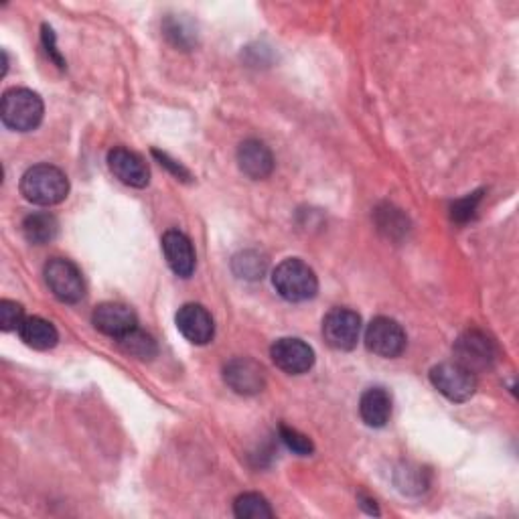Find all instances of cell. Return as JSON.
Here are the masks:
<instances>
[{"instance_id":"cell-1","label":"cell","mask_w":519,"mask_h":519,"mask_svg":"<svg viewBox=\"0 0 519 519\" xmlns=\"http://www.w3.org/2000/svg\"><path fill=\"white\" fill-rule=\"evenodd\" d=\"M21 193L35 205L51 207L65 201L69 195V179L53 165H35L25 171L21 179Z\"/></svg>"},{"instance_id":"cell-2","label":"cell","mask_w":519,"mask_h":519,"mask_svg":"<svg viewBox=\"0 0 519 519\" xmlns=\"http://www.w3.org/2000/svg\"><path fill=\"white\" fill-rule=\"evenodd\" d=\"M272 284L282 299L290 303L311 301L319 290L315 270L299 258H288L280 262L272 274Z\"/></svg>"},{"instance_id":"cell-3","label":"cell","mask_w":519,"mask_h":519,"mask_svg":"<svg viewBox=\"0 0 519 519\" xmlns=\"http://www.w3.org/2000/svg\"><path fill=\"white\" fill-rule=\"evenodd\" d=\"M45 114V106L39 94L15 88L5 92L3 104H0V118L3 124L15 132H31L35 130Z\"/></svg>"},{"instance_id":"cell-4","label":"cell","mask_w":519,"mask_h":519,"mask_svg":"<svg viewBox=\"0 0 519 519\" xmlns=\"http://www.w3.org/2000/svg\"><path fill=\"white\" fill-rule=\"evenodd\" d=\"M43 276L57 301L67 303V305H76L84 299V294H86L84 276H82L80 268L71 260L51 258L45 264Z\"/></svg>"},{"instance_id":"cell-5","label":"cell","mask_w":519,"mask_h":519,"mask_svg":"<svg viewBox=\"0 0 519 519\" xmlns=\"http://www.w3.org/2000/svg\"><path fill=\"white\" fill-rule=\"evenodd\" d=\"M432 386L451 402H467L477 390V378L457 361H444L430 369Z\"/></svg>"},{"instance_id":"cell-6","label":"cell","mask_w":519,"mask_h":519,"mask_svg":"<svg viewBox=\"0 0 519 519\" xmlns=\"http://www.w3.org/2000/svg\"><path fill=\"white\" fill-rule=\"evenodd\" d=\"M365 347L386 359L400 357L406 349V333L398 321L376 317L365 329Z\"/></svg>"},{"instance_id":"cell-7","label":"cell","mask_w":519,"mask_h":519,"mask_svg":"<svg viewBox=\"0 0 519 519\" xmlns=\"http://www.w3.org/2000/svg\"><path fill=\"white\" fill-rule=\"evenodd\" d=\"M270 357L278 369L290 376H303L315 365V351L309 343L296 337L278 339L270 347Z\"/></svg>"},{"instance_id":"cell-8","label":"cell","mask_w":519,"mask_h":519,"mask_svg":"<svg viewBox=\"0 0 519 519\" xmlns=\"http://www.w3.org/2000/svg\"><path fill=\"white\" fill-rule=\"evenodd\" d=\"M359 335H361V317L351 309H333L323 319V337L327 345L337 351L355 349Z\"/></svg>"},{"instance_id":"cell-9","label":"cell","mask_w":519,"mask_h":519,"mask_svg":"<svg viewBox=\"0 0 519 519\" xmlns=\"http://www.w3.org/2000/svg\"><path fill=\"white\" fill-rule=\"evenodd\" d=\"M224 380L240 396H256L266 388L264 367L252 357H234L228 361Z\"/></svg>"},{"instance_id":"cell-10","label":"cell","mask_w":519,"mask_h":519,"mask_svg":"<svg viewBox=\"0 0 519 519\" xmlns=\"http://www.w3.org/2000/svg\"><path fill=\"white\" fill-rule=\"evenodd\" d=\"M457 363L467 367L469 372L477 374L481 369H489L497 357L493 341L481 331H467L455 343Z\"/></svg>"},{"instance_id":"cell-11","label":"cell","mask_w":519,"mask_h":519,"mask_svg":"<svg viewBox=\"0 0 519 519\" xmlns=\"http://www.w3.org/2000/svg\"><path fill=\"white\" fill-rule=\"evenodd\" d=\"M108 167L118 181L134 189H142L151 181V171L144 159L124 146H116L108 153Z\"/></svg>"},{"instance_id":"cell-12","label":"cell","mask_w":519,"mask_h":519,"mask_svg":"<svg viewBox=\"0 0 519 519\" xmlns=\"http://www.w3.org/2000/svg\"><path fill=\"white\" fill-rule=\"evenodd\" d=\"M179 333L193 345H207L215 335L211 313L203 305H183L175 317Z\"/></svg>"},{"instance_id":"cell-13","label":"cell","mask_w":519,"mask_h":519,"mask_svg":"<svg viewBox=\"0 0 519 519\" xmlns=\"http://www.w3.org/2000/svg\"><path fill=\"white\" fill-rule=\"evenodd\" d=\"M92 323L100 333L114 339H120L138 327L134 311L122 303H102L100 307H96Z\"/></svg>"},{"instance_id":"cell-14","label":"cell","mask_w":519,"mask_h":519,"mask_svg":"<svg viewBox=\"0 0 519 519\" xmlns=\"http://www.w3.org/2000/svg\"><path fill=\"white\" fill-rule=\"evenodd\" d=\"M238 165L244 175L254 181H262L274 171V157L270 148L260 140H244L238 148Z\"/></svg>"},{"instance_id":"cell-15","label":"cell","mask_w":519,"mask_h":519,"mask_svg":"<svg viewBox=\"0 0 519 519\" xmlns=\"http://www.w3.org/2000/svg\"><path fill=\"white\" fill-rule=\"evenodd\" d=\"M163 252L167 258V264L171 266V270L181 276V278H189L195 272V250L191 240L179 232V230H169L163 236Z\"/></svg>"},{"instance_id":"cell-16","label":"cell","mask_w":519,"mask_h":519,"mask_svg":"<svg viewBox=\"0 0 519 519\" xmlns=\"http://www.w3.org/2000/svg\"><path fill=\"white\" fill-rule=\"evenodd\" d=\"M361 420L372 428H384L392 418V396L384 388H369L359 400Z\"/></svg>"},{"instance_id":"cell-17","label":"cell","mask_w":519,"mask_h":519,"mask_svg":"<svg viewBox=\"0 0 519 519\" xmlns=\"http://www.w3.org/2000/svg\"><path fill=\"white\" fill-rule=\"evenodd\" d=\"M59 234V221L53 213H31L23 221V236L33 246H45Z\"/></svg>"},{"instance_id":"cell-18","label":"cell","mask_w":519,"mask_h":519,"mask_svg":"<svg viewBox=\"0 0 519 519\" xmlns=\"http://www.w3.org/2000/svg\"><path fill=\"white\" fill-rule=\"evenodd\" d=\"M19 335L25 341V345L39 349V351L53 349L59 341L57 329L41 317H27L19 329Z\"/></svg>"},{"instance_id":"cell-19","label":"cell","mask_w":519,"mask_h":519,"mask_svg":"<svg viewBox=\"0 0 519 519\" xmlns=\"http://www.w3.org/2000/svg\"><path fill=\"white\" fill-rule=\"evenodd\" d=\"M116 341L124 353H128L130 357H136V359H153L159 351L157 341L148 333L140 331L138 327Z\"/></svg>"},{"instance_id":"cell-20","label":"cell","mask_w":519,"mask_h":519,"mask_svg":"<svg viewBox=\"0 0 519 519\" xmlns=\"http://www.w3.org/2000/svg\"><path fill=\"white\" fill-rule=\"evenodd\" d=\"M234 513L240 519H270L274 511L260 493H244L234 501Z\"/></svg>"},{"instance_id":"cell-21","label":"cell","mask_w":519,"mask_h":519,"mask_svg":"<svg viewBox=\"0 0 519 519\" xmlns=\"http://www.w3.org/2000/svg\"><path fill=\"white\" fill-rule=\"evenodd\" d=\"M266 258L254 250L242 252L234 258V272L246 280H258L266 272Z\"/></svg>"},{"instance_id":"cell-22","label":"cell","mask_w":519,"mask_h":519,"mask_svg":"<svg viewBox=\"0 0 519 519\" xmlns=\"http://www.w3.org/2000/svg\"><path fill=\"white\" fill-rule=\"evenodd\" d=\"M280 440L284 442V447L296 455L301 457H309L315 453V444L309 436H305L303 432L288 428V426H280Z\"/></svg>"},{"instance_id":"cell-23","label":"cell","mask_w":519,"mask_h":519,"mask_svg":"<svg viewBox=\"0 0 519 519\" xmlns=\"http://www.w3.org/2000/svg\"><path fill=\"white\" fill-rule=\"evenodd\" d=\"M25 309L15 303V301H0V329H3L5 333L9 331H19L23 321H25Z\"/></svg>"},{"instance_id":"cell-24","label":"cell","mask_w":519,"mask_h":519,"mask_svg":"<svg viewBox=\"0 0 519 519\" xmlns=\"http://www.w3.org/2000/svg\"><path fill=\"white\" fill-rule=\"evenodd\" d=\"M479 199H481V193H473V195H469V197L457 201V203L453 205V217H455L457 221H467V219H471L473 213H475V209H477Z\"/></svg>"},{"instance_id":"cell-25","label":"cell","mask_w":519,"mask_h":519,"mask_svg":"<svg viewBox=\"0 0 519 519\" xmlns=\"http://www.w3.org/2000/svg\"><path fill=\"white\" fill-rule=\"evenodd\" d=\"M43 43H45V47H47V53H51V57L57 61V65L63 69L65 67V61H63V57L57 53V49H55V35H53V31L45 25L43 27Z\"/></svg>"}]
</instances>
